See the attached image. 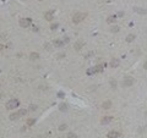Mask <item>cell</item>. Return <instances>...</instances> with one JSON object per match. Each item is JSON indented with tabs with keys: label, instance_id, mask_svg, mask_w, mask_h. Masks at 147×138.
Returning <instances> with one entry per match:
<instances>
[{
	"label": "cell",
	"instance_id": "cell-1",
	"mask_svg": "<svg viewBox=\"0 0 147 138\" xmlns=\"http://www.w3.org/2000/svg\"><path fill=\"white\" fill-rule=\"evenodd\" d=\"M86 17H87L86 12H76V13H74V16H72V22L74 23H80V22H82Z\"/></svg>",
	"mask_w": 147,
	"mask_h": 138
},
{
	"label": "cell",
	"instance_id": "cell-2",
	"mask_svg": "<svg viewBox=\"0 0 147 138\" xmlns=\"http://www.w3.org/2000/svg\"><path fill=\"white\" fill-rule=\"evenodd\" d=\"M20 105V101L17 99H11L6 103V109H9V110H12V109H16L18 108Z\"/></svg>",
	"mask_w": 147,
	"mask_h": 138
},
{
	"label": "cell",
	"instance_id": "cell-3",
	"mask_svg": "<svg viewBox=\"0 0 147 138\" xmlns=\"http://www.w3.org/2000/svg\"><path fill=\"white\" fill-rule=\"evenodd\" d=\"M27 112V110H26V109H21V110H18L17 112H14V114H11L10 115V120H17L18 117H21V116H23Z\"/></svg>",
	"mask_w": 147,
	"mask_h": 138
},
{
	"label": "cell",
	"instance_id": "cell-4",
	"mask_svg": "<svg viewBox=\"0 0 147 138\" xmlns=\"http://www.w3.org/2000/svg\"><path fill=\"white\" fill-rule=\"evenodd\" d=\"M135 83V79L132 78V77H125L124 79H123V86L124 87H130V86H132Z\"/></svg>",
	"mask_w": 147,
	"mask_h": 138
},
{
	"label": "cell",
	"instance_id": "cell-5",
	"mask_svg": "<svg viewBox=\"0 0 147 138\" xmlns=\"http://www.w3.org/2000/svg\"><path fill=\"white\" fill-rule=\"evenodd\" d=\"M31 18H21L20 20V26L23 27V28H27L29 25H31Z\"/></svg>",
	"mask_w": 147,
	"mask_h": 138
},
{
	"label": "cell",
	"instance_id": "cell-6",
	"mask_svg": "<svg viewBox=\"0 0 147 138\" xmlns=\"http://www.w3.org/2000/svg\"><path fill=\"white\" fill-rule=\"evenodd\" d=\"M120 136H121V133L119 131H110V132H108V134H107L108 138H119Z\"/></svg>",
	"mask_w": 147,
	"mask_h": 138
},
{
	"label": "cell",
	"instance_id": "cell-7",
	"mask_svg": "<svg viewBox=\"0 0 147 138\" xmlns=\"http://www.w3.org/2000/svg\"><path fill=\"white\" fill-rule=\"evenodd\" d=\"M44 18H46L47 21H53V18H54V12H53V11H47L46 13H44Z\"/></svg>",
	"mask_w": 147,
	"mask_h": 138
},
{
	"label": "cell",
	"instance_id": "cell-8",
	"mask_svg": "<svg viewBox=\"0 0 147 138\" xmlns=\"http://www.w3.org/2000/svg\"><path fill=\"white\" fill-rule=\"evenodd\" d=\"M112 121H113V116H104V117L101 120V123L102 125H107V123L112 122Z\"/></svg>",
	"mask_w": 147,
	"mask_h": 138
},
{
	"label": "cell",
	"instance_id": "cell-9",
	"mask_svg": "<svg viewBox=\"0 0 147 138\" xmlns=\"http://www.w3.org/2000/svg\"><path fill=\"white\" fill-rule=\"evenodd\" d=\"M74 48H75V50H81L83 48V40H77L75 43V45H74Z\"/></svg>",
	"mask_w": 147,
	"mask_h": 138
},
{
	"label": "cell",
	"instance_id": "cell-10",
	"mask_svg": "<svg viewBox=\"0 0 147 138\" xmlns=\"http://www.w3.org/2000/svg\"><path fill=\"white\" fill-rule=\"evenodd\" d=\"M119 65H120V60L116 59V57L112 59V61H110V66H112V67H118Z\"/></svg>",
	"mask_w": 147,
	"mask_h": 138
},
{
	"label": "cell",
	"instance_id": "cell-11",
	"mask_svg": "<svg viewBox=\"0 0 147 138\" xmlns=\"http://www.w3.org/2000/svg\"><path fill=\"white\" fill-rule=\"evenodd\" d=\"M102 108H103V109H106V110H108V109H110V108H112V101H109V100L104 101V103L102 104Z\"/></svg>",
	"mask_w": 147,
	"mask_h": 138
},
{
	"label": "cell",
	"instance_id": "cell-12",
	"mask_svg": "<svg viewBox=\"0 0 147 138\" xmlns=\"http://www.w3.org/2000/svg\"><path fill=\"white\" fill-rule=\"evenodd\" d=\"M29 59H31L32 61L38 60V59H39V54H38V53H32L31 55H29Z\"/></svg>",
	"mask_w": 147,
	"mask_h": 138
},
{
	"label": "cell",
	"instance_id": "cell-13",
	"mask_svg": "<svg viewBox=\"0 0 147 138\" xmlns=\"http://www.w3.org/2000/svg\"><path fill=\"white\" fill-rule=\"evenodd\" d=\"M92 70H93V72H102L103 71V65H97V66Z\"/></svg>",
	"mask_w": 147,
	"mask_h": 138
},
{
	"label": "cell",
	"instance_id": "cell-14",
	"mask_svg": "<svg viewBox=\"0 0 147 138\" xmlns=\"http://www.w3.org/2000/svg\"><path fill=\"white\" fill-rule=\"evenodd\" d=\"M135 38H136L135 34H129L128 37H126V42H128V43H131L132 40H135Z\"/></svg>",
	"mask_w": 147,
	"mask_h": 138
},
{
	"label": "cell",
	"instance_id": "cell-15",
	"mask_svg": "<svg viewBox=\"0 0 147 138\" xmlns=\"http://www.w3.org/2000/svg\"><path fill=\"white\" fill-rule=\"evenodd\" d=\"M59 109H60V111H68V105L61 103L60 105H59Z\"/></svg>",
	"mask_w": 147,
	"mask_h": 138
},
{
	"label": "cell",
	"instance_id": "cell-16",
	"mask_svg": "<svg viewBox=\"0 0 147 138\" xmlns=\"http://www.w3.org/2000/svg\"><path fill=\"white\" fill-rule=\"evenodd\" d=\"M115 18H116L115 16H109V17L107 18V22H108V23H114V22H115Z\"/></svg>",
	"mask_w": 147,
	"mask_h": 138
},
{
	"label": "cell",
	"instance_id": "cell-17",
	"mask_svg": "<svg viewBox=\"0 0 147 138\" xmlns=\"http://www.w3.org/2000/svg\"><path fill=\"white\" fill-rule=\"evenodd\" d=\"M54 45H55V47H61V45H64V42L56 39V40H54Z\"/></svg>",
	"mask_w": 147,
	"mask_h": 138
},
{
	"label": "cell",
	"instance_id": "cell-18",
	"mask_svg": "<svg viewBox=\"0 0 147 138\" xmlns=\"http://www.w3.org/2000/svg\"><path fill=\"white\" fill-rule=\"evenodd\" d=\"M135 10H136V12H138V13H142V15H146V10H145V9H140V8H135Z\"/></svg>",
	"mask_w": 147,
	"mask_h": 138
},
{
	"label": "cell",
	"instance_id": "cell-19",
	"mask_svg": "<svg viewBox=\"0 0 147 138\" xmlns=\"http://www.w3.org/2000/svg\"><path fill=\"white\" fill-rule=\"evenodd\" d=\"M34 122H36L34 119H28V120H27V125H28V126H32V125H34Z\"/></svg>",
	"mask_w": 147,
	"mask_h": 138
},
{
	"label": "cell",
	"instance_id": "cell-20",
	"mask_svg": "<svg viewBox=\"0 0 147 138\" xmlns=\"http://www.w3.org/2000/svg\"><path fill=\"white\" fill-rule=\"evenodd\" d=\"M119 30H120V28L118 27V26H114V27H112V28H110V32H114V33H116V32H119Z\"/></svg>",
	"mask_w": 147,
	"mask_h": 138
},
{
	"label": "cell",
	"instance_id": "cell-21",
	"mask_svg": "<svg viewBox=\"0 0 147 138\" xmlns=\"http://www.w3.org/2000/svg\"><path fill=\"white\" fill-rule=\"evenodd\" d=\"M66 128H68V125H66V123H63V125L59 126V131H65Z\"/></svg>",
	"mask_w": 147,
	"mask_h": 138
},
{
	"label": "cell",
	"instance_id": "cell-22",
	"mask_svg": "<svg viewBox=\"0 0 147 138\" xmlns=\"http://www.w3.org/2000/svg\"><path fill=\"white\" fill-rule=\"evenodd\" d=\"M66 138H77V136L75 134V133H72V132H70L69 134H68V137Z\"/></svg>",
	"mask_w": 147,
	"mask_h": 138
},
{
	"label": "cell",
	"instance_id": "cell-23",
	"mask_svg": "<svg viewBox=\"0 0 147 138\" xmlns=\"http://www.w3.org/2000/svg\"><path fill=\"white\" fill-rule=\"evenodd\" d=\"M110 86L113 87V89H115V88H116V82L114 81V79H112V81H110Z\"/></svg>",
	"mask_w": 147,
	"mask_h": 138
},
{
	"label": "cell",
	"instance_id": "cell-24",
	"mask_svg": "<svg viewBox=\"0 0 147 138\" xmlns=\"http://www.w3.org/2000/svg\"><path fill=\"white\" fill-rule=\"evenodd\" d=\"M37 109V105H29V111H34Z\"/></svg>",
	"mask_w": 147,
	"mask_h": 138
},
{
	"label": "cell",
	"instance_id": "cell-25",
	"mask_svg": "<svg viewBox=\"0 0 147 138\" xmlns=\"http://www.w3.org/2000/svg\"><path fill=\"white\" fill-rule=\"evenodd\" d=\"M50 28H51V30H56V28H58V25H51Z\"/></svg>",
	"mask_w": 147,
	"mask_h": 138
},
{
	"label": "cell",
	"instance_id": "cell-26",
	"mask_svg": "<svg viewBox=\"0 0 147 138\" xmlns=\"http://www.w3.org/2000/svg\"><path fill=\"white\" fill-rule=\"evenodd\" d=\"M118 16H119V17H121V16H124V12H119V13H118Z\"/></svg>",
	"mask_w": 147,
	"mask_h": 138
},
{
	"label": "cell",
	"instance_id": "cell-27",
	"mask_svg": "<svg viewBox=\"0 0 147 138\" xmlns=\"http://www.w3.org/2000/svg\"><path fill=\"white\" fill-rule=\"evenodd\" d=\"M3 49H4V45H3V44H0V52H1Z\"/></svg>",
	"mask_w": 147,
	"mask_h": 138
},
{
	"label": "cell",
	"instance_id": "cell-28",
	"mask_svg": "<svg viewBox=\"0 0 147 138\" xmlns=\"http://www.w3.org/2000/svg\"><path fill=\"white\" fill-rule=\"evenodd\" d=\"M60 138H63V137H60Z\"/></svg>",
	"mask_w": 147,
	"mask_h": 138
}]
</instances>
